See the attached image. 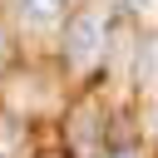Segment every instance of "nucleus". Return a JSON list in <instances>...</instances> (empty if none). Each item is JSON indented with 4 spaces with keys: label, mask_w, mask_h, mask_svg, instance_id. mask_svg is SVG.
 Here are the masks:
<instances>
[{
    "label": "nucleus",
    "mask_w": 158,
    "mask_h": 158,
    "mask_svg": "<svg viewBox=\"0 0 158 158\" xmlns=\"http://www.w3.org/2000/svg\"><path fill=\"white\" fill-rule=\"evenodd\" d=\"M99 49H104V20H99V15H79V20L69 25V35H64L69 64H74V69H89V64L99 59Z\"/></svg>",
    "instance_id": "nucleus-1"
},
{
    "label": "nucleus",
    "mask_w": 158,
    "mask_h": 158,
    "mask_svg": "<svg viewBox=\"0 0 158 158\" xmlns=\"http://www.w3.org/2000/svg\"><path fill=\"white\" fill-rule=\"evenodd\" d=\"M64 0H25V20H54Z\"/></svg>",
    "instance_id": "nucleus-2"
},
{
    "label": "nucleus",
    "mask_w": 158,
    "mask_h": 158,
    "mask_svg": "<svg viewBox=\"0 0 158 158\" xmlns=\"http://www.w3.org/2000/svg\"><path fill=\"white\" fill-rule=\"evenodd\" d=\"M123 5H128V10H148L153 0H123Z\"/></svg>",
    "instance_id": "nucleus-3"
},
{
    "label": "nucleus",
    "mask_w": 158,
    "mask_h": 158,
    "mask_svg": "<svg viewBox=\"0 0 158 158\" xmlns=\"http://www.w3.org/2000/svg\"><path fill=\"white\" fill-rule=\"evenodd\" d=\"M114 158H138V153H133V148H118V153H114Z\"/></svg>",
    "instance_id": "nucleus-4"
}]
</instances>
